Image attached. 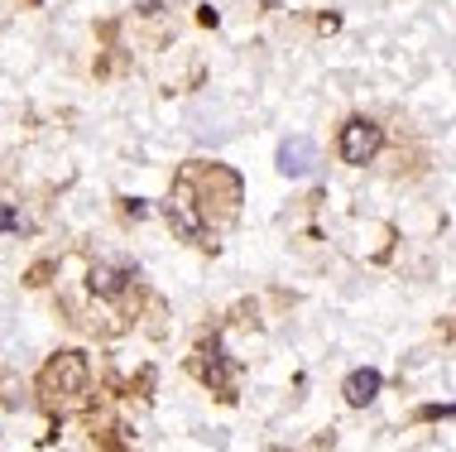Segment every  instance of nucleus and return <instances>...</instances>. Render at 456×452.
I'll use <instances>...</instances> for the list:
<instances>
[{
  "mask_svg": "<svg viewBox=\"0 0 456 452\" xmlns=\"http://www.w3.org/2000/svg\"><path fill=\"white\" fill-rule=\"evenodd\" d=\"M379 144H385V130L375 126V120H346L341 126V159L346 164H370V159L379 154Z\"/></svg>",
  "mask_w": 456,
  "mask_h": 452,
  "instance_id": "obj_2",
  "label": "nucleus"
},
{
  "mask_svg": "<svg viewBox=\"0 0 456 452\" xmlns=\"http://www.w3.org/2000/svg\"><path fill=\"white\" fill-rule=\"evenodd\" d=\"M120 289H126V275H120V270H110V265H96V270H92V294L116 299Z\"/></svg>",
  "mask_w": 456,
  "mask_h": 452,
  "instance_id": "obj_5",
  "label": "nucleus"
},
{
  "mask_svg": "<svg viewBox=\"0 0 456 452\" xmlns=\"http://www.w3.org/2000/svg\"><path fill=\"white\" fill-rule=\"evenodd\" d=\"M0 231H20V212H15V207H0Z\"/></svg>",
  "mask_w": 456,
  "mask_h": 452,
  "instance_id": "obj_6",
  "label": "nucleus"
},
{
  "mask_svg": "<svg viewBox=\"0 0 456 452\" xmlns=\"http://www.w3.org/2000/svg\"><path fill=\"white\" fill-rule=\"evenodd\" d=\"M39 390H44V399L82 395V390H87V357H82V351H58V357L39 371Z\"/></svg>",
  "mask_w": 456,
  "mask_h": 452,
  "instance_id": "obj_1",
  "label": "nucleus"
},
{
  "mask_svg": "<svg viewBox=\"0 0 456 452\" xmlns=\"http://www.w3.org/2000/svg\"><path fill=\"white\" fill-rule=\"evenodd\" d=\"M313 164H317V144L307 140V136H293V140H283V150H279V168L289 178H303V174H313Z\"/></svg>",
  "mask_w": 456,
  "mask_h": 452,
  "instance_id": "obj_3",
  "label": "nucleus"
},
{
  "mask_svg": "<svg viewBox=\"0 0 456 452\" xmlns=\"http://www.w3.org/2000/svg\"><path fill=\"white\" fill-rule=\"evenodd\" d=\"M379 385H385V375L375 371V366H365V371H351V381H346V405H370V399L379 395Z\"/></svg>",
  "mask_w": 456,
  "mask_h": 452,
  "instance_id": "obj_4",
  "label": "nucleus"
}]
</instances>
